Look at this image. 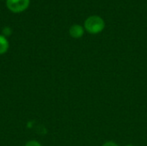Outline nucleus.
Masks as SVG:
<instances>
[{"label": "nucleus", "instance_id": "39448f33", "mask_svg": "<svg viewBox=\"0 0 147 146\" xmlns=\"http://www.w3.org/2000/svg\"><path fill=\"white\" fill-rule=\"evenodd\" d=\"M11 34H12V29H11L10 27H9V26L4 27V28H3V30H2V34H3V36H5L6 38H7L8 36H9V35H11Z\"/></svg>", "mask_w": 147, "mask_h": 146}, {"label": "nucleus", "instance_id": "7ed1b4c3", "mask_svg": "<svg viewBox=\"0 0 147 146\" xmlns=\"http://www.w3.org/2000/svg\"><path fill=\"white\" fill-rule=\"evenodd\" d=\"M85 29L80 24H73L69 28V34L73 39H80L84 36Z\"/></svg>", "mask_w": 147, "mask_h": 146}, {"label": "nucleus", "instance_id": "6e6552de", "mask_svg": "<svg viewBox=\"0 0 147 146\" xmlns=\"http://www.w3.org/2000/svg\"><path fill=\"white\" fill-rule=\"evenodd\" d=\"M125 146H135V145H132V144H128V145H125Z\"/></svg>", "mask_w": 147, "mask_h": 146}, {"label": "nucleus", "instance_id": "20e7f679", "mask_svg": "<svg viewBox=\"0 0 147 146\" xmlns=\"http://www.w3.org/2000/svg\"><path fill=\"white\" fill-rule=\"evenodd\" d=\"M9 44L7 38L3 34H0V55L6 53L7 51L9 50Z\"/></svg>", "mask_w": 147, "mask_h": 146}, {"label": "nucleus", "instance_id": "423d86ee", "mask_svg": "<svg viewBox=\"0 0 147 146\" xmlns=\"http://www.w3.org/2000/svg\"><path fill=\"white\" fill-rule=\"evenodd\" d=\"M24 146H42L38 141L36 140H29L28 141Z\"/></svg>", "mask_w": 147, "mask_h": 146}, {"label": "nucleus", "instance_id": "0eeeda50", "mask_svg": "<svg viewBox=\"0 0 147 146\" xmlns=\"http://www.w3.org/2000/svg\"><path fill=\"white\" fill-rule=\"evenodd\" d=\"M102 146H120L117 143L114 142V141H107L104 144H102Z\"/></svg>", "mask_w": 147, "mask_h": 146}, {"label": "nucleus", "instance_id": "f257e3e1", "mask_svg": "<svg viewBox=\"0 0 147 146\" xmlns=\"http://www.w3.org/2000/svg\"><path fill=\"white\" fill-rule=\"evenodd\" d=\"M105 22L99 15H90L86 18L84 23V28L86 32L90 34H98L105 28Z\"/></svg>", "mask_w": 147, "mask_h": 146}, {"label": "nucleus", "instance_id": "f03ea898", "mask_svg": "<svg viewBox=\"0 0 147 146\" xmlns=\"http://www.w3.org/2000/svg\"><path fill=\"white\" fill-rule=\"evenodd\" d=\"M30 0H6V7L13 13H21L26 10Z\"/></svg>", "mask_w": 147, "mask_h": 146}]
</instances>
